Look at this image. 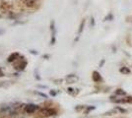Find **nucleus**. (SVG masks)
Returning <instances> with one entry per match:
<instances>
[{
  "mask_svg": "<svg viewBox=\"0 0 132 118\" xmlns=\"http://www.w3.org/2000/svg\"><path fill=\"white\" fill-rule=\"evenodd\" d=\"M38 88H40V89H46V87H45V86H40V85H39Z\"/></svg>",
  "mask_w": 132,
  "mask_h": 118,
  "instance_id": "20",
  "label": "nucleus"
},
{
  "mask_svg": "<svg viewBox=\"0 0 132 118\" xmlns=\"http://www.w3.org/2000/svg\"><path fill=\"white\" fill-rule=\"evenodd\" d=\"M50 30L52 31V36H51V41H50V44L53 45L55 44V41H56V38H55V34H56V30H55V23L54 21L51 22V25H50Z\"/></svg>",
  "mask_w": 132,
  "mask_h": 118,
  "instance_id": "4",
  "label": "nucleus"
},
{
  "mask_svg": "<svg viewBox=\"0 0 132 118\" xmlns=\"http://www.w3.org/2000/svg\"><path fill=\"white\" fill-rule=\"evenodd\" d=\"M20 56H21V55H20L19 52H14V53H12V54L10 55L9 57H8L7 61H8V62H15V61L17 60Z\"/></svg>",
  "mask_w": 132,
  "mask_h": 118,
  "instance_id": "6",
  "label": "nucleus"
},
{
  "mask_svg": "<svg viewBox=\"0 0 132 118\" xmlns=\"http://www.w3.org/2000/svg\"><path fill=\"white\" fill-rule=\"evenodd\" d=\"M31 53H32V54H38V52H37L36 50H31Z\"/></svg>",
  "mask_w": 132,
  "mask_h": 118,
  "instance_id": "19",
  "label": "nucleus"
},
{
  "mask_svg": "<svg viewBox=\"0 0 132 118\" xmlns=\"http://www.w3.org/2000/svg\"><path fill=\"white\" fill-rule=\"evenodd\" d=\"M19 58L15 61V63H14V68L17 70V71H23L25 68H26L28 62L25 60V57L24 56H21V59H19Z\"/></svg>",
  "mask_w": 132,
  "mask_h": 118,
  "instance_id": "2",
  "label": "nucleus"
},
{
  "mask_svg": "<svg viewBox=\"0 0 132 118\" xmlns=\"http://www.w3.org/2000/svg\"><path fill=\"white\" fill-rule=\"evenodd\" d=\"M4 75V73L2 72V70H1V68H0V77H2Z\"/></svg>",
  "mask_w": 132,
  "mask_h": 118,
  "instance_id": "21",
  "label": "nucleus"
},
{
  "mask_svg": "<svg viewBox=\"0 0 132 118\" xmlns=\"http://www.w3.org/2000/svg\"><path fill=\"white\" fill-rule=\"evenodd\" d=\"M38 93L39 94L40 97H44V98H46V97H47V96H46V94H44V93H43V92H38Z\"/></svg>",
  "mask_w": 132,
  "mask_h": 118,
  "instance_id": "16",
  "label": "nucleus"
},
{
  "mask_svg": "<svg viewBox=\"0 0 132 118\" xmlns=\"http://www.w3.org/2000/svg\"><path fill=\"white\" fill-rule=\"evenodd\" d=\"M73 91H74V90H73V89H71V88H69V89H68V92H72Z\"/></svg>",
  "mask_w": 132,
  "mask_h": 118,
  "instance_id": "22",
  "label": "nucleus"
},
{
  "mask_svg": "<svg viewBox=\"0 0 132 118\" xmlns=\"http://www.w3.org/2000/svg\"><path fill=\"white\" fill-rule=\"evenodd\" d=\"M40 107H42V106L36 105V104H27V105H25V107H24V112H26L28 114H33V113H35L36 111H38V110L40 109Z\"/></svg>",
  "mask_w": 132,
  "mask_h": 118,
  "instance_id": "3",
  "label": "nucleus"
},
{
  "mask_svg": "<svg viewBox=\"0 0 132 118\" xmlns=\"http://www.w3.org/2000/svg\"><path fill=\"white\" fill-rule=\"evenodd\" d=\"M115 94H117V96H125L126 92L123 90H121V89H118V90L115 91Z\"/></svg>",
  "mask_w": 132,
  "mask_h": 118,
  "instance_id": "11",
  "label": "nucleus"
},
{
  "mask_svg": "<svg viewBox=\"0 0 132 118\" xmlns=\"http://www.w3.org/2000/svg\"><path fill=\"white\" fill-rule=\"evenodd\" d=\"M50 94H51V96H56V92H53V91H50Z\"/></svg>",
  "mask_w": 132,
  "mask_h": 118,
  "instance_id": "17",
  "label": "nucleus"
},
{
  "mask_svg": "<svg viewBox=\"0 0 132 118\" xmlns=\"http://www.w3.org/2000/svg\"><path fill=\"white\" fill-rule=\"evenodd\" d=\"M92 78H93V81L96 82V83H99V82H101V81H102V77H101L100 73L97 72V71H94V72H93Z\"/></svg>",
  "mask_w": 132,
  "mask_h": 118,
  "instance_id": "7",
  "label": "nucleus"
},
{
  "mask_svg": "<svg viewBox=\"0 0 132 118\" xmlns=\"http://www.w3.org/2000/svg\"><path fill=\"white\" fill-rule=\"evenodd\" d=\"M120 73H122V74H126V75H128L129 73H130V70L127 68V67H122V68H120Z\"/></svg>",
  "mask_w": 132,
  "mask_h": 118,
  "instance_id": "10",
  "label": "nucleus"
},
{
  "mask_svg": "<svg viewBox=\"0 0 132 118\" xmlns=\"http://www.w3.org/2000/svg\"><path fill=\"white\" fill-rule=\"evenodd\" d=\"M116 110H118V111H119L120 113H126V112H127V111H126V109L121 108V107H119V106H116Z\"/></svg>",
  "mask_w": 132,
  "mask_h": 118,
  "instance_id": "12",
  "label": "nucleus"
},
{
  "mask_svg": "<svg viewBox=\"0 0 132 118\" xmlns=\"http://www.w3.org/2000/svg\"><path fill=\"white\" fill-rule=\"evenodd\" d=\"M84 108H85V106H83V105H79V106L75 107V109L77 110V111H79V110H82V109H84Z\"/></svg>",
  "mask_w": 132,
  "mask_h": 118,
  "instance_id": "15",
  "label": "nucleus"
},
{
  "mask_svg": "<svg viewBox=\"0 0 132 118\" xmlns=\"http://www.w3.org/2000/svg\"><path fill=\"white\" fill-rule=\"evenodd\" d=\"M21 1L27 8H34L37 4V0H21Z\"/></svg>",
  "mask_w": 132,
  "mask_h": 118,
  "instance_id": "5",
  "label": "nucleus"
},
{
  "mask_svg": "<svg viewBox=\"0 0 132 118\" xmlns=\"http://www.w3.org/2000/svg\"><path fill=\"white\" fill-rule=\"evenodd\" d=\"M96 107L95 106H89V107H87V110H86V113H88L89 111H91V110H94Z\"/></svg>",
  "mask_w": 132,
  "mask_h": 118,
  "instance_id": "13",
  "label": "nucleus"
},
{
  "mask_svg": "<svg viewBox=\"0 0 132 118\" xmlns=\"http://www.w3.org/2000/svg\"><path fill=\"white\" fill-rule=\"evenodd\" d=\"M77 80H78V77H76L75 75H73V74H71V75H68L67 77H66V81H67L69 84L75 83Z\"/></svg>",
  "mask_w": 132,
  "mask_h": 118,
  "instance_id": "8",
  "label": "nucleus"
},
{
  "mask_svg": "<svg viewBox=\"0 0 132 118\" xmlns=\"http://www.w3.org/2000/svg\"><path fill=\"white\" fill-rule=\"evenodd\" d=\"M85 23H86L85 19H83V20H82V22L80 23V27H79V30H78V35H79V36L82 34V31H83V30H84V27H85Z\"/></svg>",
  "mask_w": 132,
  "mask_h": 118,
  "instance_id": "9",
  "label": "nucleus"
},
{
  "mask_svg": "<svg viewBox=\"0 0 132 118\" xmlns=\"http://www.w3.org/2000/svg\"><path fill=\"white\" fill-rule=\"evenodd\" d=\"M125 100H126V102H129V103H132V97H125Z\"/></svg>",
  "mask_w": 132,
  "mask_h": 118,
  "instance_id": "14",
  "label": "nucleus"
},
{
  "mask_svg": "<svg viewBox=\"0 0 132 118\" xmlns=\"http://www.w3.org/2000/svg\"><path fill=\"white\" fill-rule=\"evenodd\" d=\"M38 111H39L38 112L39 115L38 116V118H46V117L57 115V111L51 107H40Z\"/></svg>",
  "mask_w": 132,
  "mask_h": 118,
  "instance_id": "1",
  "label": "nucleus"
},
{
  "mask_svg": "<svg viewBox=\"0 0 132 118\" xmlns=\"http://www.w3.org/2000/svg\"><path fill=\"white\" fill-rule=\"evenodd\" d=\"M91 25L95 26V20H94V18H92V21H91Z\"/></svg>",
  "mask_w": 132,
  "mask_h": 118,
  "instance_id": "18",
  "label": "nucleus"
}]
</instances>
